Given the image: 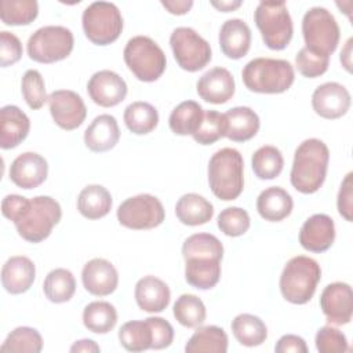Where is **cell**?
I'll list each match as a JSON object with an SVG mask.
<instances>
[{
    "label": "cell",
    "instance_id": "52a82bcc",
    "mask_svg": "<svg viewBox=\"0 0 353 353\" xmlns=\"http://www.w3.org/2000/svg\"><path fill=\"white\" fill-rule=\"evenodd\" d=\"M123 57L134 76L145 83L156 81L167 66L164 51L148 36L131 37L124 47Z\"/></svg>",
    "mask_w": 353,
    "mask_h": 353
},
{
    "label": "cell",
    "instance_id": "bcb514c9",
    "mask_svg": "<svg viewBox=\"0 0 353 353\" xmlns=\"http://www.w3.org/2000/svg\"><path fill=\"white\" fill-rule=\"evenodd\" d=\"M314 342L320 353H345L349 350L345 334L331 325L321 327L316 334Z\"/></svg>",
    "mask_w": 353,
    "mask_h": 353
},
{
    "label": "cell",
    "instance_id": "4fadbf2b",
    "mask_svg": "<svg viewBox=\"0 0 353 353\" xmlns=\"http://www.w3.org/2000/svg\"><path fill=\"white\" fill-rule=\"evenodd\" d=\"M165 211L161 201L149 193H141L124 200L117 208L120 225L134 230H146L163 223Z\"/></svg>",
    "mask_w": 353,
    "mask_h": 353
},
{
    "label": "cell",
    "instance_id": "d6a6232c",
    "mask_svg": "<svg viewBox=\"0 0 353 353\" xmlns=\"http://www.w3.org/2000/svg\"><path fill=\"white\" fill-rule=\"evenodd\" d=\"M204 117L203 108L196 101H183L170 114L168 125L176 135H193Z\"/></svg>",
    "mask_w": 353,
    "mask_h": 353
},
{
    "label": "cell",
    "instance_id": "ba28073f",
    "mask_svg": "<svg viewBox=\"0 0 353 353\" xmlns=\"http://www.w3.org/2000/svg\"><path fill=\"white\" fill-rule=\"evenodd\" d=\"M254 21L261 32L262 40L270 50H284L294 33L292 19L284 1H259Z\"/></svg>",
    "mask_w": 353,
    "mask_h": 353
},
{
    "label": "cell",
    "instance_id": "8fae6325",
    "mask_svg": "<svg viewBox=\"0 0 353 353\" xmlns=\"http://www.w3.org/2000/svg\"><path fill=\"white\" fill-rule=\"evenodd\" d=\"M74 39L70 29L61 25L39 28L28 40V55L40 63H54L68 58L73 50Z\"/></svg>",
    "mask_w": 353,
    "mask_h": 353
},
{
    "label": "cell",
    "instance_id": "836d02e7",
    "mask_svg": "<svg viewBox=\"0 0 353 353\" xmlns=\"http://www.w3.org/2000/svg\"><path fill=\"white\" fill-rule=\"evenodd\" d=\"M124 123L127 128L137 135H145L152 132L159 124L157 109L143 101H135L124 109Z\"/></svg>",
    "mask_w": 353,
    "mask_h": 353
},
{
    "label": "cell",
    "instance_id": "484cf974",
    "mask_svg": "<svg viewBox=\"0 0 353 353\" xmlns=\"http://www.w3.org/2000/svg\"><path fill=\"white\" fill-rule=\"evenodd\" d=\"M120 139L117 120L112 114H99L84 131V143L91 152L102 153L113 149Z\"/></svg>",
    "mask_w": 353,
    "mask_h": 353
},
{
    "label": "cell",
    "instance_id": "d590c367",
    "mask_svg": "<svg viewBox=\"0 0 353 353\" xmlns=\"http://www.w3.org/2000/svg\"><path fill=\"white\" fill-rule=\"evenodd\" d=\"M44 295L54 303L68 302L76 291V280L70 270L63 268L52 269L43 283Z\"/></svg>",
    "mask_w": 353,
    "mask_h": 353
},
{
    "label": "cell",
    "instance_id": "44dd1931",
    "mask_svg": "<svg viewBox=\"0 0 353 353\" xmlns=\"http://www.w3.org/2000/svg\"><path fill=\"white\" fill-rule=\"evenodd\" d=\"M335 240V225L330 215L314 214L307 218L299 230L301 245L310 252L327 251Z\"/></svg>",
    "mask_w": 353,
    "mask_h": 353
},
{
    "label": "cell",
    "instance_id": "681fc988",
    "mask_svg": "<svg viewBox=\"0 0 353 353\" xmlns=\"http://www.w3.org/2000/svg\"><path fill=\"white\" fill-rule=\"evenodd\" d=\"M353 174L349 172L341 183V189L338 192V211L341 216H343L347 222L353 219Z\"/></svg>",
    "mask_w": 353,
    "mask_h": 353
},
{
    "label": "cell",
    "instance_id": "f546056e",
    "mask_svg": "<svg viewBox=\"0 0 353 353\" xmlns=\"http://www.w3.org/2000/svg\"><path fill=\"white\" fill-rule=\"evenodd\" d=\"M112 204V196L102 185H88L77 197V210L87 219L103 218L109 214Z\"/></svg>",
    "mask_w": 353,
    "mask_h": 353
},
{
    "label": "cell",
    "instance_id": "277c9868",
    "mask_svg": "<svg viewBox=\"0 0 353 353\" xmlns=\"http://www.w3.org/2000/svg\"><path fill=\"white\" fill-rule=\"evenodd\" d=\"M208 183L215 197L223 201L237 199L244 188V161L233 148L219 149L208 163Z\"/></svg>",
    "mask_w": 353,
    "mask_h": 353
},
{
    "label": "cell",
    "instance_id": "7bdbcfd3",
    "mask_svg": "<svg viewBox=\"0 0 353 353\" xmlns=\"http://www.w3.org/2000/svg\"><path fill=\"white\" fill-rule=\"evenodd\" d=\"M21 90H22L25 102L33 110L40 109L46 103V101H48L43 76L36 69H29L23 73L22 81H21Z\"/></svg>",
    "mask_w": 353,
    "mask_h": 353
},
{
    "label": "cell",
    "instance_id": "f907efd6",
    "mask_svg": "<svg viewBox=\"0 0 353 353\" xmlns=\"http://www.w3.org/2000/svg\"><path fill=\"white\" fill-rule=\"evenodd\" d=\"M274 352L277 353H307V346L303 338L294 335V334H287L283 335L276 346Z\"/></svg>",
    "mask_w": 353,
    "mask_h": 353
},
{
    "label": "cell",
    "instance_id": "74e56055",
    "mask_svg": "<svg viewBox=\"0 0 353 353\" xmlns=\"http://www.w3.org/2000/svg\"><path fill=\"white\" fill-rule=\"evenodd\" d=\"M251 165L259 179H274L283 171L284 159L276 146L265 145L254 152Z\"/></svg>",
    "mask_w": 353,
    "mask_h": 353
},
{
    "label": "cell",
    "instance_id": "ab89813d",
    "mask_svg": "<svg viewBox=\"0 0 353 353\" xmlns=\"http://www.w3.org/2000/svg\"><path fill=\"white\" fill-rule=\"evenodd\" d=\"M175 320L188 328H196L205 320L207 312L203 301L193 294H182L172 307Z\"/></svg>",
    "mask_w": 353,
    "mask_h": 353
},
{
    "label": "cell",
    "instance_id": "7a4b0ae2",
    "mask_svg": "<svg viewBox=\"0 0 353 353\" xmlns=\"http://www.w3.org/2000/svg\"><path fill=\"white\" fill-rule=\"evenodd\" d=\"M185 259V280L197 290H210L221 279L223 245L210 233H194L182 245Z\"/></svg>",
    "mask_w": 353,
    "mask_h": 353
},
{
    "label": "cell",
    "instance_id": "f1b7e54d",
    "mask_svg": "<svg viewBox=\"0 0 353 353\" xmlns=\"http://www.w3.org/2000/svg\"><path fill=\"white\" fill-rule=\"evenodd\" d=\"M175 214L181 223L199 226L211 221L214 216V207L205 197L197 193H186L178 199Z\"/></svg>",
    "mask_w": 353,
    "mask_h": 353
},
{
    "label": "cell",
    "instance_id": "d4e9b609",
    "mask_svg": "<svg viewBox=\"0 0 353 353\" xmlns=\"http://www.w3.org/2000/svg\"><path fill=\"white\" fill-rule=\"evenodd\" d=\"M30 121L25 112L15 105L0 109V146L1 149L17 148L29 134Z\"/></svg>",
    "mask_w": 353,
    "mask_h": 353
},
{
    "label": "cell",
    "instance_id": "c3c4849f",
    "mask_svg": "<svg viewBox=\"0 0 353 353\" xmlns=\"http://www.w3.org/2000/svg\"><path fill=\"white\" fill-rule=\"evenodd\" d=\"M146 320L150 325L152 335H153L152 349L159 350V349L168 347L174 341L172 325L163 317H148Z\"/></svg>",
    "mask_w": 353,
    "mask_h": 353
},
{
    "label": "cell",
    "instance_id": "3957f363",
    "mask_svg": "<svg viewBox=\"0 0 353 353\" xmlns=\"http://www.w3.org/2000/svg\"><path fill=\"white\" fill-rule=\"evenodd\" d=\"M330 161L328 146L317 139H305L295 150L292 168L290 174L291 185L303 194L317 192L327 175Z\"/></svg>",
    "mask_w": 353,
    "mask_h": 353
},
{
    "label": "cell",
    "instance_id": "e575fe53",
    "mask_svg": "<svg viewBox=\"0 0 353 353\" xmlns=\"http://www.w3.org/2000/svg\"><path fill=\"white\" fill-rule=\"evenodd\" d=\"M117 323L116 307L106 301H94L83 310L84 327L95 334H108Z\"/></svg>",
    "mask_w": 353,
    "mask_h": 353
},
{
    "label": "cell",
    "instance_id": "9a60e30c",
    "mask_svg": "<svg viewBox=\"0 0 353 353\" xmlns=\"http://www.w3.org/2000/svg\"><path fill=\"white\" fill-rule=\"evenodd\" d=\"M320 307L328 323L343 325L350 323L353 314V292L347 283L328 284L320 295Z\"/></svg>",
    "mask_w": 353,
    "mask_h": 353
},
{
    "label": "cell",
    "instance_id": "7402d4cb",
    "mask_svg": "<svg viewBox=\"0 0 353 353\" xmlns=\"http://www.w3.org/2000/svg\"><path fill=\"white\" fill-rule=\"evenodd\" d=\"M36 277V266L33 261L23 255L11 256L1 269V284L4 290L12 295L26 292Z\"/></svg>",
    "mask_w": 353,
    "mask_h": 353
},
{
    "label": "cell",
    "instance_id": "8d00e7d4",
    "mask_svg": "<svg viewBox=\"0 0 353 353\" xmlns=\"http://www.w3.org/2000/svg\"><path fill=\"white\" fill-rule=\"evenodd\" d=\"M120 345L128 352H143L152 349V330L148 320H132L124 323L119 330Z\"/></svg>",
    "mask_w": 353,
    "mask_h": 353
},
{
    "label": "cell",
    "instance_id": "db71d44e",
    "mask_svg": "<svg viewBox=\"0 0 353 353\" xmlns=\"http://www.w3.org/2000/svg\"><path fill=\"white\" fill-rule=\"evenodd\" d=\"M352 43L353 39H347L343 50L341 51V63L349 73L352 72Z\"/></svg>",
    "mask_w": 353,
    "mask_h": 353
},
{
    "label": "cell",
    "instance_id": "83f0119b",
    "mask_svg": "<svg viewBox=\"0 0 353 353\" xmlns=\"http://www.w3.org/2000/svg\"><path fill=\"white\" fill-rule=\"evenodd\" d=\"M226 135L233 142H245L254 138L259 130V117L248 106H236L225 113Z\"/></svg>",
    "mask_w": 353,
    "mask_h": 353
},
{
    "label": "cell",
    "instance_id": "ffe728a7",
    "mask_svg": "<svg viewBox=\"0 0 353 353\" xmlns=\"http://www.w3.org/2000/svg\"><path fill=\"white\" fill-rule=\"evenodd\" d=\"M197 94L201 99L210 103L221 105L228 102L236 90L233 74L221 66L207 70L196 84Z\"/></svg>",
    "mask_w": 353,
    "mask_h": 353
},
{
    "label": "cell",
    "instance_id": "ee69618b",
    "mask_svg": "<svg viewBox=\"0 0 353 353\" xmlns=\"http://www.w3.org/2000/svg\"><path fill=\"white\" fill-rule=\"evenodd\" d=\"M250 215L244 208L228 207L218 215V228L229 237L243 236L250 229Z\"/></svg>",
    "mask_w": 353,
    "mask_h": 353
},
{
    "label": "cell",
    "instance_id": "4316f807",
    "mask_svg": "<svg viewBox=\"0 0 353 353\" xmlns=\"http://www.w3.org/2000/svg\"><path fill=\"white\" fill-rule=\"evenodd\" d=\"M294 207L291 194L280 188L270 186L262 190L256 199L258 214L269 222H280L287 218Z\"/></svg>",
    "mask_w": 353,
    "mask_h": 353
},
{
    "label": "cell",
    "instance_id": "5bb4252c",
    "mask_svg": "<svg viewBox=\"0 0 353 353\" xmlns=\"http://www.w3.org/2000/svg\"><path fill=\"white\" fill-rule=\"evenodd\" d=\"M48 106L52 120L66 131L76 130L87 116L83 98L72 90H55L48 95Z\"/></svg>",
    "mask_w": 353,
    "mask_h": 353
},
{
    "label": "cell",
    "instance_id": "11a10c76",
    "mask_svg": "<svg viewBox=\"0 0 353 353\" xmlns=\"http://www.w3.org/2000/svg\"><path fill=\"white\" fill-rule=\"evenodd\" d=\"M243 3L240 0H232V1H211V6L215 7L216 10L222 11V12H229V11H234L236 8H239Z\"/></svg>",
    "mask_w": 353,
    "mask_h": 353
},
{
    "label": "cell",
    "instance_id": "2e32d148",
    "mask_svg": "<svg viewBox=\"0 0 353 353\" xmlns=\"http://www.w3.org/2000/svg\"><path fill=\"white\" fill-rule=\"evenodd\" d=\"M350 94L345 85L336 81L320 84L312 95V106L316 114L323 119H339L350 108Z\"/></svg>",
    "mask_w": 353,
    "mask_h": 353
},
{
    "label": "cell",
    "instance_id": "816d5d0a",
    "mask_svg": "<svg viewBox=\"0 0 353 353\" xmlns=\"http://www.w3.org/2000/svg\"><path fill=\"white\" fill-rule=\"evenodd\" d=\"M161 6L174 15H183L189 12L193 6L192 0H163Z\"/></svg>",
    "mask_w": 353,
    "mask_h": 353
},
{
    "label": "cell",
    "instance_id": "4dcf8cb0",
    "mask_svg": "<svg viewBox=\"0 0 353 353\" xmlns=\"http://www.w3.org/2000/svg\"><path fill=\"white\" fill-rule=\"evenodd\" d=\"M228 335L223 328L218 325H204L194 331L188 343L185 345L186 353H226L228 352Z\"/></svg>",
    "mask_w": 353,
    "mask_h": 353
},
{
    "label": "cell",
    "instance_id": "1f68e13d",
    "mask_svg": "<svg viewBox=\"0 0 353 353\" xmlns=\"http://www.w3.org/2000/svg\"><path fill=\"white\" fill-rule=\"evenodd\" d=\"M232 332L237 342L247 347L262 345L268 338V328L265 323L254 314L241 313L232 320Z\"/></svg>",
    "mask_w": 353,
    "mask_h": 353
},
{
    "label": "cell",
    "instance_id": "cb8c5ba5",
    "mask_svg": "<svg viewBox=\"0 0 353 353\" xmlns=\"http://www.w3.org/2000/svg\"><path fill=\"white\" fill-rule=\"evenodd\" d=\"M219 47L230 59H240L247 55L251 46V29L240 18L223 22L219 30Z\"/></svg>",
    "mask_w": 353,
    "mask_h": 353
},
{
    "label": "cell",
    "instance_id": "7c38bea8",
    "mask_svg": "<svg viewBox=\"0 0 353 353\" xmlns=\"http://www.w3.org/2000/svg\"><path fill=\"white\" fill-rule=\"evenodd\" d=\"M170 46L176 63L186 72H199L211 61L210 43L194 29L181 26L172 30Z\"/></svg>",
    "mask_w": 353,
    "mask_h": 353
},
{
    "label": "cell",
    "instance_id": "7dc6e473",
    "mask_svg": "<svg viewBox=\"0 0 353 353\" xmlns=\"http://www.w3.org/2000/svg\"><path fill=\"white\" fill-rule=\"evenodd\" d=\"M22 57L21 40L7 30L0 32V65L7 68L18 62Z\"/></svg>",
    "mask_w": 353,
    "mask_h": 353
},
{
    "label": "cell",
    "instance_id": "9c48e42d",
    "mask_svg": "<svg viewBox=\"0 0 353 353\" xmlns=\"http://www.w3.org/2000/svg\"><path fill=\"white\" fill-rule=\"evenodd\" d=\"M305 47L330 57L338 47L341 30L335 17L324 7L309 8L302 19Z\"/></svg>",
    "mask_w": 353,
    "mask_h": 353
},
{
    "label": "cell",
    "instance_id": "ac0fdd59",
    "mask_svg": "<svg viewBox=\"0 0 353 353\" xmlns=\"http://www.w3.org/2000/svg\"><path fill=\"white\" fill-rule=\"evenodd\" d=\"M48 175L47 160L36 152H25L14 159L10 165V179L22 189L40 186Z\"/></svg>",
    "mask_w": 353,
    "mask_h": 353
},
{
    "label": "cell",
    "instance_id": "f35d334b",
    "mask_svg": "<svg viewBox=\"0 0 353 353\" xmlns=\"http://www.w3.org/2000/svg\"><path fill=\"white\" fill-rule=\"evenodd\" d=\"M39 14L36 0H1L0 18L8 26H21L32 23Z\"/></svg>",
    "mask_w": 353,
    "mask_h": 353
},
{
    "label": "cell",
    "instance_id": "603a6c76",
    "mask_svg": "<svg viewBox=\"0 0 353 353\" xmlns=\"http://www.w3.org/2000/svg\"><path fill=\"white\" fill-rule=\"evenodd\" d=\"M135 301L139 309L148 313L163 312L171 301V291L168 285L159 277L145 276L135 284Z\"/></svg>",
    "mask_w": 353,
    "mask_h": 353
},
{
    "label": "cell",
    "instance_id": "b9f144b4",
    "mask_svg": "<svg viewBox=\"0 0 353 353\" xmlns=\"http://www.w3.org/2000/svg\"><path fill=\"white\" fill-rule=\"evenodd\" d=\"M228 123L225 113L216 110H205L199 130L192 135L200 145H211L226 135Z\"/></svg>",
    "mask_w": 353,
    "mask_h": 353
},
{
    "label": "cell",
    "instance_id": "e0dca14e",
    "mask_svg": "<svg viewBox=\"0 0 353 353\" xmlns=\"http://www.w3.org/2000/svg\"><path fill=\"white\" fill-rule=\"evenodd\" d=\"M87 91L94 103L102 108H112L127 97V84L116 72L105 69L95 72L90 77Z\"/></svg>",
    "mask_w": 353,
    "mask_h": 353
},
{
    "label": "cell",
    "instance_id": "60d3db41",
    "mask_svg": "<svg viewBox=\"0 0 353 353\" xmlns=\"http://www.w3.org/2000/svg\"><path fill=\"white\" fill-rule=\"evenodd\" d=\"M43 349V338L40 332L32 327H17L12 330L3 345L1 352L8 353H39Z\"/></svg>",
    "mask_w": 353,
    "mask_h": 353
},
{
    "label": "cell",
    "instance_id": "8992f818",
    "mask_svg": "<svg viewBox=\"0 0 353 353\" xmlns=\"http://www.w3.org/2000/svg\"><path fill=\"white\" fill-rule=\"evenodd\" d=\"M320 279L321 268L313 258L294 256L285 263L280 276L281 295L294 305H303L313 298Z\"/></svg>",
    "mask_w": 353,
    "mask_h": 353
},
{
    "label": "cell",
    "instance_id": "d6986e66",
    "mask_svg": "<svg viewBox=\"0 0 353 353\" xmlns=\"http://www.w3.org/2000/svg\"><path fill=\"white\" fill-rule=\"evenodd\" d=\"M84 288L95 296H106L114 292L119 284V273L112 262L103 258L88 261L81 270Z\"/></svg>",
    "mask_w": 353,
    "mask_h": 353
},
{
    "label": "cell",
    "instance_id": "5b68a950",
    "mask_svg": "<svg viewBox=\"0 0 353 353\" xmlns=\"http://www.w3.org/2000/svg\"><path fill=\"white\" fill-rule=\"evenodd\" d=\"M244 85L259 94H281L287 91L294 80L292 65L285 59L254 58L241 70Z\"/></svg>",
    "mask_w": 353,
    "mask_h": 353
},
{
    "label": "cell",
    "instance_id": "30bf717a",
    "mask_svg": "<svg viewBox=\"0 0 353 353\" xmlns=\"http://www.w3.org/2000/svg\"><path fill=\"white\" fill-rule=\"evenodd\" d=\"M85 37L97 46H108L119 39L123 17L116 4L109 1L91 3L81 15Z\"/></svg>",
    "mask_w": 353,
    "mask_h": 353
},
{
    "label": "cell",
    "instance_id": "6da1fadb",
    "mask_svg": "<svg viewBox=\"0 0 353 353\" xmlns=\"http://www.w3.org/2000/svg\"><path fill=\"white\" fill-rule=\"evenodd\" d=\"M1 212L14 222L18 234L29 243L46 240L62 218L59 203L50 196L26 199L19 194H7L1 201Z\"/></svg>",
    "mask_w": 353,
    "mask_h": 353
},
{
    "label": "cell",
    "instance_id": "f6af8a7d",
    "mask_svg": "<svg viewBox=\"0 0 353 353\" xmlns=\"http://www.w3.org/2000/svg\"><path fill=\"white\" fill-rule=\"evenodd\" d=\"M295 63L298 72L302 76L307 79H314L327 72L330 65V57L317 54L306 47H302L295 57Z\"/></svg>",
    "mask_w": 353,
    "mask_h": 353
},
{
    "label": "cell",
    "instance_id": "f5cc1de1",
    "mask_svg": "<svg viewBox=\"0 0 353 353\" xmlns=\"http://www.w3.org/2000/svg\"><path fill=\"white\" fill-rule=\"evenodd\" d=\"M101 347L97 345L95 341L92 339H80L76 341L72 346H70V352L73 353H79V352H88V353H97L99 352Z\"/></svg>",
    "mask_w": 353,
    "mask_h": 353
}]
</instances>
